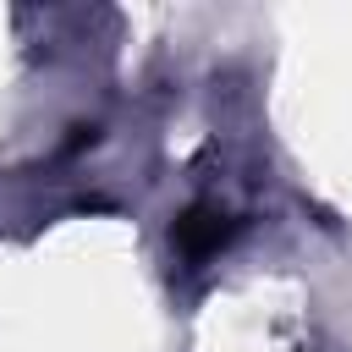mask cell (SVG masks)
Returning a JSON list of instances; mask_svg holds the SVG:
<instances>
[{
	"label": "cell",
	"instance_id": "6da1fadb",
	"mask_svg": "<svg viewBox=\"0 0 352 352\" xmlns=\"http://www.w3.org/2000/svg\"><path fill=\"white\" fill-rule=\"evenodd\" d=\"M231 231H236V220H231L220 204H192V209L170 226V242H176V253H182L187 264H204V258H214V253L231 242Z\"/></svg>",
	"mask_w": 352,
	"mask_h": 352
}]
</instances>
